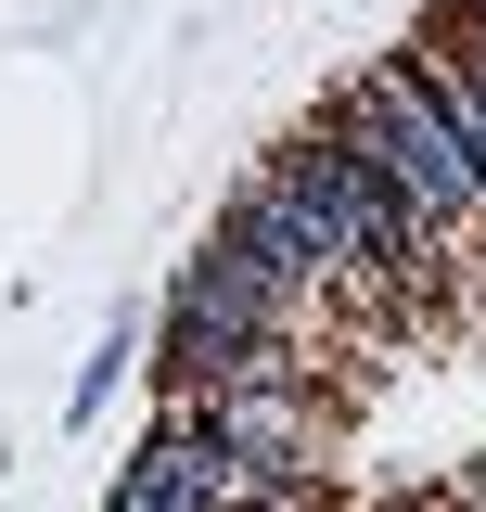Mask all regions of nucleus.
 <instances>
[{"instance_id":"nucleus-1","label":"nucleus","mask_w":486,"mask_h":512,"mask_svg":"<svg viewBox=\"0 0 486 512\" xmlns=\"http://www.w3.org/2000/svg\"><path fill=\"white\" fill-rule=\"evenodd\" d=\"M320 128H346L371 167L397 180V205L423 218V244L435 256H461V269H486V167H474V141H461V116L435 103V77L410 52H384L359 64L333 103H320Z\"/></svg>"},{"instance_id":"nucleus-2","label":"nucleus","mask_w":486,"mask_h":512,"mask_svg":"<svg viewBox=\"0 0 486 512\" xmlns=\"http://www.w3.org/2000/svg\"><path fill=\"white\" fill-rule=\"evenodd\" d=\"M256 333H269V320H256V308L231 295V282H218V269L192 256L180 282H167V320H154V384H231Z\"/></svg>"},{"instance_id":"nucleus-3","label":"nucleus","mask_w":486,"mask_h":512,"mask_svg":"<svg viewBox=\"0 0 486 512\" xmlns=\"http://www.w3.org/2000/svg\"><path fill=\"white\" fill-rule=\"evenodd\" d=\"M116 372H128V333H103V346H90V359H77V397H64V410H77V423H90V410H103V397H116Z\"/></svg>"},{"instance_id":"nucleus-4","label":"nucleus","mask_w":486,"mask_h":512,"mask_svg":"<svg viewBox=\"0 0 486 512\" xmlns=\"http://www.w3.org/2000/svg\"><path fill=\"white\" fill-rule=\"evenodd\" d=\"M435 13H448V26H486V0H435Z\"/></svg>"}]
</instances>
